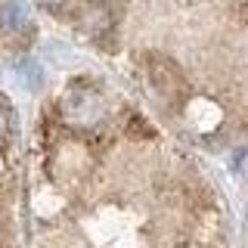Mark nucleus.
I'll return each instance as SVG.
<instances>
[{"mask_svg":"<svg viewBox=\"0 0 248 248\" xmlns=\"http://www.w3.org/2000/svg\"><path fill=\"white\" fill-rule=\"evenodd\" d=\"M62 115H65V121L78 124V127L96 124L99 115H103V96H99V90L90 87L87 81L72 84L68 93H65V99H62Z\"/></svg>","mask_w":248,"mask_h":248,"instance_id":"nucleus-1","label":"nucleus"},{"mask_svg":"<svg viewBox=\"0 0 248 248\" xmlns=\"http://www.w3.org/2000/svg\"><path fill=\"white\" fill-rule=\"evenodd\" d=\"M146 78H149V84L155 87V93H158L161 99H177V96L186 93V81H183L180 68L168 56L149 53V56H146Z\"/></svg>","mask_w":248,"mask_h":248,"instance_id":"nucleus-2","label":"nucleus"},{"mask_svg":"<svg viewBox=\"0 0 248 248\" xmlns=\"http://www.w3.org/2000/svg\"><path fill=\"white\" fill-rule=\"evenodd\" d=\"M75 16H78V25L93 37L108 34L112 25H115V13H112V3H108V0H78Z\"/></svg>","mask_w":248,"mask_h":248,"instance_id":"nucleus-3","label":"nucleus"},{"mask_svg":"<svg viewBox=\"0 0 248 248\" xmlns=\"http://www.w3.org/2000/svg\"><path fill=\"white\" fill-rule=\"evenodd\" d=\"M28 25V6L22 0H6L0 6V28L3 31H22Z\"/></svg>","mask_w":248,"mask_h":248,"instance_id":"nucleus-4","label":"nucleus"},{"mask_svg":"<svg viewBox=\"0 0 248 248\" xmlns=\"http://www.w3.org/2000/svg\"><path fill=\"white\" fill-rule=\"evenodd\" d=\"M6 130H10V118H6V108L0 106V140L6 137Z\"/></svg>","mask_w":248,"mask_h":248,"instance_id":"nucleus-5","label":"nucleus"},{"mask_svg":"<svg viewBox=\"0 0 248 248\" xmlns=\"http://www.w3.org/2000/svg\"><path fill=\"white\" fill-rule=\"evenodd\" d=\"M46 6H59V3H65V0H44Z\"/></svg>","mask_w":248,"mask_h":248,"instance_id":"nucleus-6","label":"nucleus"}]
</instances>
